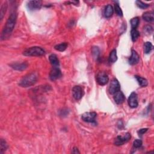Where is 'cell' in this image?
I'll list each match as a JSON object with an SVG mask.
<instances>
[{
    "instance_id": "cell-1",
    "label": "cell",
    "mask_w": 154,
    "mask_h": 154,
    "mask_svg": "<svg viewBox=\"0 0 154 154\" xmlns=\"http://www.w3.org/2000/svg\"><path fill=\"white\" fill-rule=\"evenodd\" d=\"M16 19L17 14L15 12H13L10 14L3 30L1 36V40H5L10 37L15 28Z\"/></svg>"
},
{
    "instance_id": "cell-2",
    "label": "cell",
    "mask_w": 154,
    "mask_h": 154,
    "mask_svg": "<svg viewBox=\"0 0 154 154\" xmlns=\"http://www.w3.org/2000/svg\"><path fill=\"white\" fill-rule=\"evenodd\" d=\"M37 81V75L36 73H30L23 77L19 83L20 86L22 87H31L35 84Z\"/></svg>"
},
{
    "instance_id": "cell-3",
    "label": "cell",
    "mask_w": 154,
    "mask_h": 154,
    "mask_svg": "<svg viewBox=\"0 0 154 154\" xmlns=\"http://www.w3.org/2000/svg\"><path fill=\"white\" fill-rule=\"evenodd\" d=\"M23 54L25 56L32 57H40L45 54V50L39 47H33L27 49L24 51Z\"/></svg>"
},
{
    "instance_id": "cell-4",
    "label": "cell",
    "mask_w": 154,
    "mask_h": 154,
    "mask_svg": "<svg viewBox=\"0 0 154 154\" xmlns=\"http://www.w3.org/2000/svg\"><path fill=\"white\" fill-rule=\"evenodd\" d=\"M131 137V134L129 133H125L123 135H118L116 139H115V144L116 146H121L123 145L125 143L128 142Z\"/></svg>"
},
{
    "instance_id": "cell-5",
    "label": "cell",
    "mask_w": 154,
    "mask_h": 154,
    "mask_svg": "<svg viewBox=\"0 0 154 154\" xmlns=\"http://www.w3.org/2000/svg\"><path fill=\"white\" fill-rule=\"evenodd\" d=\"M96 81L99 85H105L109 81V78L105 72H100L96 76Z\"/></svg>"
},
{
    "instance_id": "cell-6",
    "label": "cell",
    "mask_w": 154,
    "mask_h": 154,
    "mask_svg": "<svg viewBox=\"0 0 154 154\" xmlns=\"http://www.w3.org/2000/svg\"><path fill=\"white\" fill-rule=\"evenodd\" d=\"M97 114L95 112H86L83 114L81 118L83 121L87 123H93L95 122Z\"/></svg>"
},
{
    "instance_id": "cell-7",
    "label": "cell",
    "mask_w": 154,
    "mask_h": 154,
    "mask_svg": "<svg viewBox=\"0 0 154 154\" xmlns=\"http://www.w3.org/2000/svg\"><path fill=\"white\" fill-rule=\"evenodd\" d=\"M121 90V85L119 82L116 78H114L111 81L110 87H109V93L111 95H114L118 92Z\"/></svg>"
},
{
    "instance_id": "cell-8",
    "label": "cell",
    "mask_w": 154,
    "mask_h": 154,
    "mask_svg": "<svg viewBox=\"0 0 154 154\" xmlns=\"http://www.w3.org/2000/svg\"><path fill=\"white\" fill-rule=\"evenodd\" d=\"M128 103L131 108H135L138 107L139 105L138 97L137 95L135 92H133L131 93L128 99Z\"/></svg>"
},
{
    "instance_id": "cell-9",
    "label": "cell",
    "mask_w": 154,
    "mask_h": 154,
    "mask_svg": "<svg viewBox=\"0 0 154 154\" xmlns=\"http://www.w3.org/2000/svg\"><path fill=\"white\" fill-rule=\"evenodd\" d=\"M84 93L83 88L79 85H75L72 89V95L74 99L79 100L82 98Z\"/></svg>"
},
{
    "instance_id": "cell-10",
    "label": "cell",
    "mask_w": 154,
    "mask_h": 154,
    "mask_svg": "<svg viewBox=\"0 0 154 154\" xmlns=\"http://www.w3.org/2000/svg\"><path fill=\"white\" fill-rule=\"evenodd\" d=\"M62 74L59 67H53L49 73V78L51 81H55L60 78Z\"/></svg>"
},
{
    "instance_id": "cell-11",
    "label": "cell",
    "mask_w": 154,
    "mask_h": 154,
    "mask_svg": "<svg viewBox=\"0 0 154 154\" xmlns=\"http://www.w3.org/2000/svg\"><path fill=\"white\" fill-rule=\"evenodd\" d=\"M42 5V1H30L27 3V7L31 11H35L41 9Z\"/></svg>"
},
{
    "instance_id": "cell-12",
    "label": "cell",
    "mask_w": 154,
    "mask_h": 154,
    "mask_svg": "<svg viewBox=\"0 0 154 154\" xmlns=\"http://www.w3.org/2000/svg\"><path fill=\"white\" fill-rule=\"evenodd\" d=\"M140 60V56L134 50H132L131 57L129 59L128 62L131 65H135L137 64Z\"/></svg>"
},
{
    "instance_id": "cell-13",
    "label": "cell",
    "mask_w": 154,
    "mask_h": 154,
    "mask_svg": "<svg viewBox=\"0 0 154 154\" xmlns=\"http://www.w3.org/2000/svg\"><path fill=\"white\" fill-rule=\"evenodd\" d=\"M10 66L12 67L13 69L21 71H24L27 69L28 67V64L26 62L14 63L10 65Z\"/></svg>"
},
{
    "instance_id": "cell-14",
    "label": "cell",
    "mask_w": 154,
    "mask_h": 154,
    "mask_svg": "<svg viewBox=\"0 0 154 154\" xmlns=\"http://www.w3.org/2000/svg\"><path fill=\"white\" fill-rule=\"evenodd\" d=\"M113 99L117 104H122L125 101V96L121 90L113 95Z\"/></svg>"
},
{
    "instance_id": "cell-15",
    "label": "cell",
    "mask_w": 154,
    "mask_h": 154,
    "mask_svg": "<svg viewBox=\"0 0 154 154\" xmlns=\"http://www.w3.org/2000/svg\"><path fill=\"white\" fill-rule=\"evenodd\" d=\"M49 60L51 64L53 67H59L60 65V62L59 59L55 54H51L49 57Z\"/></svg>"
},
{
    "instance_id": "cell-16",
    "label": "cell",
    "mask_w": 154,
    "mask_h": 154,
    "mask_svg": "<svg viewBox=\"0 0 154 154\" xmlns=\"http://www.w3.org/2000/svg\"><path fill=\"white\" fill-rule=\"evenodd\" d=\"M142 17L145 21L151 22L154 19V13L153 12H146L143 14Z\"/></svg>"
},
{
    "instance_id": "cell-17",
    "label": "cell",
    "mask_w": 154,
    "mask_h": 154,
    "mask_svg": "<svg viewBox=\"0 0 154 154\" xmlns=\"http://www.w3.org/2000/svg\"><path fill=\"white\" fill-rule=\"evenodd\" d=\"M114 13V9L111 5H107L104 10V16L105 18H109L111 17Z\"/></svg>"
},
{
    "instance_id": "cell-18",
    "label": "cell",
    "mask_w": 154,
    "mask_h": 154,
    "mask_svg": "<svg viewBox=\"0 0 154 154\" xmlns=\"http://www.w3.org/2000/svg\"><path fill=\"white\" fill-rule=\"evenodd\" d=\"M135 78H136L137 81H138L139 85H140L141 87H146L147 85H148V82H147L146 79H145L144 78H142L141 77H140V76H137V75H135Z\"/></svg>"
},
{
    "instance_id": "cell-19",
    "label": "cell",
    "mask_w": 154,
    "mask_h": 154,
    "mask_svg": "<svg viewBox=\"0 0 154 154\" xmlns=\"http://www.w3.org/2000/svg\"><path fill=\"white\" fill-rule=\"evenodd\" d=\"M117 51L116 49H113L111 52L110 53L109 59H108V61L110 63H113L117 61Z\"/></svg>"
},
{
    "instance_id": "cell-20",
    "label": "cell",
    "mask_w": 154,
    "mask_h": 154,
    "mask_svg": "<svg viewBox=\"0 0 154 154\" xmlns=\"http://www.w3.org/2000/svg\"><path fill=\"white\" fill-rule=\"evenodd\" d=\"M67 47H68L67 43L65 42V43H61L60 44L55 45L54 48L57 51H60V52H63V51H65Z\"/></svg>"
},
{
    "instance_id": "cell-21",
    "label": "cell",
    "mask_w": 154,
    "mask_h": 154,
    "mask_svg": "<svg viewBox=\"0 0 154 154\" xmlns=\"http://www.w3.org/2000/svg\"><path fill=\"white\" fill-rule=\"evenodd\" d=\"M8 148V145L7 144L6 141H5L4 139H1L0 141V153L1 154L3 153L5 151L7 150Z\"/></svg>"
},
{
    "instance_id": "cell-22",
    "label": "cell",
    "mask_w": 154,
    "mask_h": 154,
    "mask_svg": "<svg viewBox=\"0 0 154 154\" xmlns=\"http://www.w3.org/2000/svg\"><path fill=\"white\" fill-rule=\"evenodd\" d=\"M131 39L133 42H135L140 36V33L139 31L136 29H132L131 31Z\"/></svg>"
},
{
    "instance_id": "cell-23",
    "label": "cell",
    "mask_w": 154,
    "mask_h": 154,
    "mask_svg": "<svg viewBox=\"0 0 154 154\" xmlns=\"http://www.w3.org/2000/svg\"><path fill=\"white\" fill-rule=\"evenodd\" d=\"M131 25L133 29H136L137 27L139 26V22H140V19L139 17H135V18L131 19Z\"/></svg>"
},
{
    "instance_id": "cell-24",
    "label": "cell",
    "mask_w": 154,
    "mask_h": 154,
    "mask_svg": "<svg viewBox=\"0 0 154 154\" xmlns=\"http://www.w3.org/2000/svg\"><path fill=\"white\" fill-rule=\"evenodd\" d=\"M144 52L145 54H149L151 53V51L152 49L153 48V45L152 44L149 42H147L146 43H145L144 44Z\"/></svg>"
},
{
    "instance_id": "cell-25",
    "label": "cell",
    "mask_w": 154,
    "mask_h": 154,
    "mask_svg": "<svg viewBox=\"0 0 154 154\" xmlns=\"http://www.w3.org/2000/svg\"><path fill=\"white\" fill-rule=\"evenodd\" d=\"M7 8V4L6 2L4 3V4L2 5V6L1 7V10H0V16H1V20L3 19V17L5 13V12H6V10Z\"/></svg>"
},
{
    "instance_id": "cell-26",
    "label": "cell",
    "mask_w": 154,
    "mask_h": 154,
    "mask_svg": "<svg viewBox=\"0 0 154 154\" xmlns=\"http://www.w3.org/2000/svg\"><path fill=\"white\" fill-rule=\"evenodd\" d=\"M136 4L137 5V6L139 7H140V9H146L150 6V5L149 4H146L143 2L141 1H137Z\"/></svg>"
},
{
    "instance_id": "cell-27",
    "label": "cell",
    "mask_w": 154,
    "mask_h": 154,
    "mask_svg": "<svg viewBox=\"0 0 154 154\" xmlns=\"http://www.w3.org/2000/svg\"><path fill=\"white\" fill-rule=\"evenodd\" d=\"M92 54L95 59H98L99 55V49L98 47H93L92 48Z\"/></svg>"
},
{
    "instance_id": "cell-28",
    "label": "cell",
    "mask_w": 154,
    "mask_h": 154,
    "mask_svg": "<svg viewBox=\"0 0 154 154\" xmlns=\"http://www.w3.org/2000/svg\"><path fill=\"white\" fill-rule=\"evenodd\" d=\"M115 10L116 13L119 16H123V12L121 8L120 7L119 4H115Z\"/></svg>"
},
{
    "instance_id": "cell-29",
    "label": "cell",
    "mask_w": 154,
    "mask_h": 154,
    "mask_svg": "<svg viewBox=\"0 0 154 154\" xmlns=\"http://www.w3.org/2000/svg\"><path fill=\"white\" fill-rule=\"evenodd\" d=\"M133 145L135 148H139L142 145V141L140 139H137L134 141Z\"/></svg>"
},
{
    "instance_id": "cell-30",
    "label": "cell",
    "mask_w": 154,
    "mask_h": 154,
    "mask_svg": "<svg viewBox=\"0 0 154 154\" xmlns=\"http://www.w3.org/2000/svg\"><path fill=\"white\" fill-rule=\"evenodd\" d=\"M144 31L147 33V34H149V35H151V34L153 32V28L152 27V26L151 25H146L144 28H143Z\"/></svg>"
},
{
    "instance_id": "cell-31",
    "label": "cell",
    "mask_w": 154,
    "mask_h": 154,
    "mask_svg": "<svg viewBox=\"0 0 154 154\" xmlns=\"http://www.w3.org/2000/svg\"><path fill=\"white\" fill-rule=\"evenodd\" d=\"M147 128H144V129H140L139 131H138V133L139 134V135H142L143 134H144L146 131H147Z\"/></svg>"
},
{
    "instance_id": "cell-32",
    "label": "cell",
    "mask_w": 154,
    "mask_h": 154,
    "mask_svg": "<svg viewBox=\"0 0 154 154\" xmlns=\"http://www.w3.org/2000/svg\"><path fill=\"white\" fill-rule=\"evenodd\" d=\"M72 153H79V152L78 151V149L77 147H74L72 151Z\"/></svg>"
}]
</instances>
